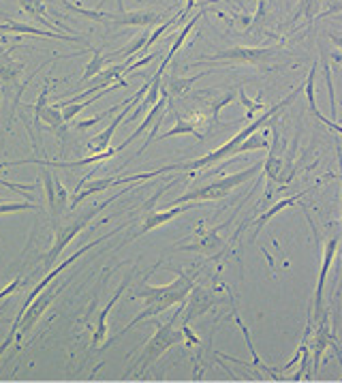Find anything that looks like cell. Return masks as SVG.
Segmentation results:
<instances>
[{"label": "cell", "instance_id": "obj_1", "mask_svg": "<svg viewBox=\"0 0 342 383\" xmlns=\"http://www.w3.org/2000/svg\"><path fill=\"white\" fill-rule=\"evenodd\" d=\"M304 84L300 88H295L289 97L282 99L280 103H276L274 108H269L263 116H259L257 120H250V123L238 133L233 135L229 142L221 148H216L214 152L206 154V156H199V159H193V161H186V163H175V165H167V167H160V173H167V171H178V169H184V171H201V169H208L216 163H221L229 156H238V154H246V152H253V150H265L269 148V142L263 137V135H257V131L261 127H267L272 125V118L278 116L280 110H284L286 106H291V103L297 99V95L302 92Z\"/></svg>", "mask_w": 342, "mask_h": 383}, {"label": "cell", "instance_id": "obj_2", "mask_svg": "<svg viewBox=\"0 0 342 383\" xmlns=\"http://www.w3.org/2000/svg\"><path fill=\"white\" fill-rule=\"evenodd\" d=\"M195 278L197 274H180L173 283L169 285H163V287H154V285H141L133 295H131V300H143L146 302V306H143V310L139 312L137 317L131 319V323L120 330V332L107 343V345H114L120 336H124L129 332L131 328H137L141 325L143 321H148V319H154L158 317L160 312H165L167 308H171L173 304H184L188 300V293L195 285Z\"/></svg>", "mask_w": 342, "mask_h": 383}, {"label": "cell", "instance_id": "obj_3", "mask_svg": "<svg viewBox=\"0 0 342 383\" xmlns=\"http://www.w3.org/2000/svg\"><path fill=\"white\" fill-rule=\"evenodd\" d=\"M263 169V163H257V165H250L248 169L244 171H238V173H229V176H223V178H216L204 186H197L188 193L180 195L178 199H173L169 206H182V203H204V201H219L223 197H227L229 193H233L240 184L248 182L250 178H255L257 173Z\"/></svg>", "mask_w": 342, "mask_h": 383}, {"label": "cell", "instance_id": "obj_4", "mask_svg": "<svg viewBox=\"0 0 342 383\" xmlns=\"http://www.w3.org/2000/svg\"><path fill=\"white\" fill-rule=\"evenodd\" d=\"M184 306H186V302L180 304V308L175 310V315H173L167 323H158L154 336L146 343V347H143V351H141V356H139V367L135 369V375H137V377L143 375V371H146L148 367H152V364H154L160 356H163L165 351H169L173 345H178V343L184 341V330H182V325H178V319H180V315L184 312Z\"/></svg>", "mask_w": 342, "mask_h": 383}, {"label": "cell", "instance_id": "obj_5", "mask_svg": "<svg viewBox=\"0 0 342 383\" xmlns=\"http://www.w3.org/2000/svg\"><path fill=\"white\" fill-rule=\"evenodd\" d=\"M129 190H131V188H122L120 195L129 193ZM120 195H114V197H110V199L103 201V203H97V206H93V208H88V210H86L84 214H80L77 219H71V221H66L64 225H60V227L56 230V238H53V245H51L49 253L45 255V268H51L53 264H56L58 257L62 255V251L80 236V232H84V230L88 227L90 221H93V219L103 210V208H107L110 203H114L116 199H120Z\"/></svg>", "mask_w": 342, "mask_h": 383}, {"label": "cell", "instance_id": "obj_6", "mask_svg": "<svg viewBox=\"0 0 342 383\" xmlns=\"http://www.w3.org/2000/svg\"><path fill=\"white\" fill-rule=\"evenodd\" d=\"M276 47H229L223 51H216L212 56L193 62L191 66L206 64V62H231V64H246V66H267V62L276 56Z\"/></svg>", "mask_w": 342, "mask_h": 383}, {"label": "cell", "instance_id": "obj_7", "mask_svg": "<svg viewBox=\"0 0 342 383\" xmlns=\"http://www.w3.org/2000/svg\"><path fill=\"white\" fill-rule=\"evenodd\" d=\"M263 173L272 182H276L278 186H286L295 176V167H293V161H291V154L286 152V142H282L276 129H274L272 150H269V156L263 163Z\"/></svg>", "mask_w": 342, "mask_h": 383}, {"label": "cell", "instance_id": "obj_8", "mask_svg": "<svg viewBox=\"0 0 342 383\" xmlns=\"http://www.w3.org/2000/svg\"><path fill=\"white\" fill-rule=\"evenodd\" d=\"M156 176H160V169L146 171V173H131V176H124V178H120V176H110V178H101V180H90L88 184H86V182H80L77 193H75L73 199H71V206H69V208L73 210V208L82 206L84 199L101 193V190H107L110 186H116V184H131V182H143V180H150V178H156Z\"/></svg>", "mask_w": 342, "mask_h": 383}, {"label": "cell", "instance_id": "obj_9", "mask_svg": "<svg viewBox=\"0 0 342 383\" xmlns=\"http://www.w3.org/2000/svg\"><path fill=\"white\" fill-rule=\"evenodd\" d=\"M338 251V238L332 236L326 245V251H323V264H321V272H319V283H317V291L313 295V315L310 319L321 321L323 317L328 315L326 312V281H328V272L332 268V261L336 257Z\"/></svg>", "mask_w": 342, "mask_h": 383}, {"label": "cell", "instance_id": "obj_10", "mask_svg": "<svg viewBox=\"0 0 342 383\" xmlns=\"http://www.w3.org/2000/svg\"><path fill=\"white\" fill-rule=\"evenodd\" d=\"M120 148H112V150H105V152H97V154H90L86 159H77V161H45V159H24V161H7L0 165V169L5 167H17V165H41V167H53V169H86L90 165H95L99 161L110 159V156L118 154Z\"/></svg>", "mask_w": 342, "mask_h": 383}, {"label": "cell", "instance_id": "obj_11", "mask_svg": "<svg viewBox=\"0 0 342 383\" xmlns=\"http://www.w3.org/2000/svg\"><path fill=\"white\" fill-rule=\"evenodd\" d=\"M219 232H221V227H214V230L197 227L191 245H182L178 249L180 251H188V253H199L204 257H214L216 253H221L225 249V242H223Z\"/></svg>", "mask_w": 342, "mask_h": 383}, {"label": "cell", "instance_id": "obj_12", "mask_svg": "<svg viewBox=\"0 0 342 383\" xmlns=\"http://www.w3.org/2000/svg\"><path fill=\"white\" fill-rule=\"evenodd\" d=\"M195 206H197V203H188V206H171L169 210H150L146 217H143L139 232H137L131 240H135L137 236L148 234V232H152V230H156V227H163V225L175 221L178 217H182L186 210H191V208H195Z\"/></svg>", "mask_w": 342, "mask_h": 383}, {"label": "cell", "instance_id": "obj_13", "mask_svg": "<svg viewBox=\"0 0 342 383\" xmlns=\"http://www.w3.org/2000/svg\"><path fill=\"white\" fill-rule=\"evenodd\" d=\"M336 338V332H334V325L328 321V315L321 319L317 332L310 341V358H313V375H317L319 367H321V360H323V354H326V349L332 345V341Z\"/></svg>", "mask_w": 342, "mask_h": 383}, {"label": "cell", "instance_id": "obj_14", "mask_svg": "<svg viewBox=\"0 0 342 383\" xmlns=\"http://www.w3.org/2000/svg\"><path fill=\"white\" fill-rule=\"evenodd\" d=\"M167 110H169V95L165 92V90H160V97H158V101L154 103V106L150 108V112H148V116H146V120H143V123L137 127V131L131 135V137H127V142H122L118 148H120V152L127 148L131 142H135L137 137H141L146 131H150L156 123H163V118H165V114H167Z\"/></svg>", "mask_w": 342, "mask_h": 383}, {"label": "cell", "instance_id": "obj_15", "mask_svg": "<svg viewBox=\"0 0 342 383\" xmlns=\"http://www.w3.org/2000/svg\"><path fill=\"white\" fill-rule=\"evenodd\" d=\"M0 32H7V34H32V37H45V39H60V41H69V43H84L80 37H71V34L64 32H53V30H41V28H34L30 24H20L15 20H9L0 26Z\"/></svg>", "mask_w": 342, "mask_h": 383}, {"label": "cell", "instance_id": "obj_16", "mask_svg": "<svg viewBox=\"0 0 342 383\" xmlns=\"http://www.w3.org/2000/svg\"><path fill=\"white\" fill-rule=\"evenodd\" d=\"M137 106H135V103L131 101V99H127V101H124V108H122V112L112 120V125L110 127H107L105 131H101L99 135H95L93 139H90V142H88V150L90 152H93V154H97V152H105L107 150V146H110V139L114 137V133L118 131V127H120V123H122V120L124 118H127L133 110H135Z\"/></svg>", "mask_w": 342, "mask_h": 383}, {"label": "cell", "instance_id": "obj_17", "mask_svg": "<svg viewBox=\"0 0 342 383\" xmlns=\"http://www.w3.org/2000/svg\"><path fill=\"white\" fill-rule=\"evenodd\" d=\"M163 17L158 13H141V11H124L120 13H107V22L114 26H154Z\"/></svg>", "mask_w": 342, "mask_h": 383}, {"label": "cell", "instance_id": "obj_18", "mask_svg": "<svg viewBox=\"0 0 342 383\" xmlns=\"http://www.w3.org/2000/svg\"><path fill=\"white\" fill-rule=\"evenodd\" d=\"M214 298L208 289H199V287H193L188 293V306H184L186 315H184V323H191L193 319L206 315V312L212 308Z\"/></svg>", "mask_w": 342, "mask_h": 383}, {"label": "cell", "instance_id": "obj_19", "mask_svg": "<svg viewBox=\"0 0 342 383\" xmlns=\"http://www.w3.org/2000/svg\"><path fill=\"white\" fill-rule=\"evenodd\" d=\"M129 281H131V276H127L124 278V283L116 289V293H114V298L105 304V308L101 310V315H99V321H97V330H95V336H93V345H101V341H105V336H107V315H110V310L114 308V304L120 300V295H122V291L129 287Z\"/></svg>", "mask_w": 342, "mask_h": 383}, {"label": "cell", "instance_id": "obj_20", "mask_svg": "<svg viewBox=\"0 0 342 383\" xmlns=\"http://www.w3.org/2000/svg\"><path fill=\"white\" fill-rule=\"evenodd\" d=\"M313 188H317V184L315 186H310V188H306V190H302V193H297V195H291V197H286V199H282V201H278L276 206H272V208H269V210L267 212H263L257 221H255V240H257V236H259V232L265 227V225L269 223V221H272L278 212H282L284 210V208L286 206H293L297 199H302L306 193H308V190H313Z\"/></svg>", "mask_w": 342, "mask_h": 383}, {"label": "cell", "instance_id": "obj_21", "mask_svg": "<svg viewBox=\"0 0 342 383\" xmlns=\"http://www.w3.org/2000/svg\"><path fill=\"white\" fill-rule=\"evenodd\" d=\"M148 37H150V32H143V34H137V37L129 43V45H124L122 49H118V51H114V54H110V56H105L107 60L110 58H120L122 62H127V64H131L133 62V58L135 56H139L141 51H143V47H146V41H148Z\"/></svg>", "mask_w": 342, "mask_h": 383}, {"label": "cell", "instance_id": "obj_22", "mask_svg": "<svg viewBox=\"0 0 342 383\" xmlns=\"http://www.w3.org/2000/svg\"><path fill=\"white\" fill-rule=\"evenodd\" d=\"M206 73H210V71H206ZM206 73L193 75V77H175V75H171V77H167V79L163 82V86H160V90H165V92L169 95V99L180 97L182 92H186V90L191 88V86H193L197 79H201Z\"/></svg>", "mask_w": 342, "mask_h": 383}, {"label": "cell", "instance_id": "obj_23", "mask_svg": "<svg viewBox=\"0 0 342 383\" xmlns=\"http://www.w3.org/2000/svg\"><path fill=\"white\" fill-rule=\"evenodd\" d=\"M319 11H321V0H300V3L295 5V9L291 11L289 20L284 22V26H293L300 17H308V22L317 20Z\"/></svg>", "mask_w": 342, "mask_h": 383}, {"label": "cell", "instance_id": "obj_24", "mask_svg": "<svg viewBox=\"0 0 342 383\" xmlns=\"http://www.w3.org/2000/svg\"><path fill=\"white\" fill-rule=\"evenodd\" d=\"M319 54H321V66L326 71V79H328V90H330V103H332V118L336 120V92H334V82H332V69H330V49L323 45V41H319Z\"/></svg>", "mask_w": 342, "mask_h": 383}, {"label": "cell", "instance_id": "obj_25", "mask_svg": "<svg viewBox=\"0 0 342 383\" xmlns=\"http://www.w3.org/2000/svg\"><path fill=\"white\" fill-rule=\"evenodd\" d=\"M17 3H20V7L32 17V20H37V22H41L43 26L51 28V22H49V17H47V11H45L43 0H17Z\"/></svg>", "mask_w": 342, "mask_h": 383}, {"label": "cell", "instance_id": "obj_26", "mask_svg": "<svg viewBox=\"0 0 342 383\" xmlns=\"http://www.w3.org/2000/svg\"><path fill=\"white\" fill-rule=\"evenodd\" d=\"M34 123H45L49 129H56L60 125H64V116H62V110L56 103V106H45L41 110V114L34 116Z\"/></svg>", "mask_w": 342, "mask_h": 383}, {"label": "cell", "instance_id": "obj_27", "mask_svg": "<svg viewBox=\"0 0 342 383\" xmlns=\"http://www.w3.org/2000/svg\"><path fill=\"white\" fill-rule=\"evenodd\" d=\"M178 135H193V137H197V139H199V142H201V133L199 131H197L191 123H186V120L182 118V116H180V114H175V127L171 129V131H167V133H163V135H160V137H154V139H158V142H160V139H171V137H178Z\"/></svg>", "mask_w": 342, "mask_h": 383}, {"label": "cell", "instance_id": "obj_28", "mask_svg": "<svg viewBox=\"0 0 342 383\" xmlns=\"http://www.w3.org/2000/svg\"><path fill=\"white\" fill-rule=\"evenodd\" d=\"M22 69H24V64L13 62V60L9 58V54L0 56V79H3L5 84H11V82H15L17 77H20Z\"/></svg>", "mask_w": 342, "mask_h": 383}, {"label": "cell", "instance_id": "obj_29", "mask_svg": "<svg viewBox=\"0 0 342 383\" xmlns=\"http://www.w3.org/2000/svg\"><path fill=\"white\" fill-rule=\"evenodd\" d=\"M105 62H107V58L101 54V51H99V49H93V58H90V62L86 64V69H84V75L80 77V84H86V82L93 79V77H97V75L103 71Z\"/></svg>", "mask_w": 342, "mask_h": 383}, {"label": "cell", "instance_id": "obj_30", "mask_svg": "<svg viewBox=\"0 0 342 383\" xmlns=\"http://www.w3.org/2000/svg\"><path fill=\"white\" fill-rule=\"evenodd\" d=\"M201 15H204V9H201L199 13H197V15H193V17H191V22H188V24H186V26H184L182 30H180V34H178V37H175V41H173V45H171V49L167 51V56H165L167 60H171V58H173V56L178 54V51H180V47L184 45V41L188 39V34H191L193 26H195L197 22H199V17H201Z\"/></svg>", "mask_w": 342, "mask_h": 383}, {"label": "cell", "instance_id": "obj_31", "mask_svg": "<svg viewBox=\"0 0 342 383\" xmlns=\"http://www.w3.org/2000/svg\"><path fill=\"white\" fill-rule=\"evenodd\" d=\"M62 7L71 13H75L80 17H84V20H95V22H107V13H101L97 9H84V7H77L73 3H69V0H60Z\"/></svg>", "mask_w": 342, "mask_h": 383}, {"label": "cell", "instance_id": "obj_32", "mask_svg": "<svg viewBox=\"0 0 342 383\" xmlns=\"http://www.w3.org/2000/svg\"><path fill=\"white\" fill-rule=\"evenodd\" d=\"M41 180H43V190H45V199H47V208L51 217L56 214V178L51 176L49 171H41Z\"/></svg>", "mask_w": 342, "mask_h": 383}, {"label": "cell", "instance_id": "obj_33", "mask_svg": "<svg viewBox=\"0 0 342 383\" xmlns=\"http://www.w3.org/2000/svg\"><path fill=\"white\" fill-rule=\"evenodd\" d=\"M236 97H238V92H227L223 99H219V101H214V103H206V108L210 110V125L212 127H216L219 125V114H221V110L225 108V106H229V103H233L236 101Z\"/></svg>", "mask_w": 342, "mask_h": 383}, {"label": "cell", "instance_id": "obj_34", "mask_svg": "<svg viewBox=\"0 0 342 383\" xmlns=\"http://www.w3.org/2000/svg\"><path fill=\"white\" fill-rule=\"evenodd\" d=\"M306 375H308V379L313 377V358L308 351V345H302L300 347V371L293 375V381H302L306 379Z\"/></svg>", "mask_w": 342, "mask_h": 383}, {"label": "cell", "instance_id": "obj_35", "mask_svg": "<svg viewBox=\"0 0 342 383\" xmlns=\"http://www.w3.org/2000/svg\"><path fill=\"white\" fill-rule=\"evenodd\" d=\"M238 99H240V106H244L246 108V120H253V116H255V112L257 110H265V106L261 101H253V99H248V95H246V90L240 86V90H238Z\"/></svg>", "mask_w": 342, "mask_h": 383}, {"label": "cell", "instance_id": "obj_36", "mask_svg": "<svg viewBox=\"0 0 342 383\" xmlns=\"http://www.w3.org/2000/svg\"><path fill=\"white\" fill-rule=\"evenodd\" d=\"M37 208V201H9L3 203L0 201V214H9V212H22V210H34Z\"/></svg>", "mask_w": 342, "mask_h": 383}, {"label": "cell", "instance_id": "obj_37", "mask_svg": "<svg viewBox=\"0 0 342 383\" xmlns=\"http://www.w3.org/2000/svg\"><path fill=\"white\" fill-rule=\"evenodd\" d=\"M118 110H120V106H114L112 110H107V112H103V114H99V116H93V118H88V120H82V123H77V129L84 131V129H90L93 125H99L101 120H105L107 116H112V114L118 112Z\"/></svg>", "mask_w": 342, "mask_h": 383}, {"label": "cell", "instance_id": "obj_38", "mask_svg": "<svg viewBox=\"0 0 342 383\" xmlns=\"http://www.w3.org/2000/svg\"><path fill=\"white\" fill-rule=\"evenodd\" d=\"M0 184L7 186L9 190H15V193H26V195H30V190H34V184H17V182H9L5 178H0Z\"/></svg>", "mask_w": 342, "mask_h": 383}, {"label": "cell", "instance_id": "obj_39", "mask_svg": "<svg viewBox=\"0 0 342 383\" xmlns=\"http://www.w3.org/2000/svg\"><path fill=\"white\" fill-rule=\"evenodd\" d=\"M47 95H49V82H45V86H43V90H41L37 103H34V116L41 114V110H43L45 106H49V103H47Z\"/></svg>", "mask_w": 342, "mask_h": 383}, {"label": "cell", "instance_id": "obj_40", "mask_svg": "<svg viewBox=\"0 0 342 383\" xmlns=\"http://www.w3.org/2000/svg\"><path fill=\"white\" fill-rule=\"evenodd\" d=\"M154 58H156V51H154V54H148V56H143V58H139V60L131 62V64L127 66V75H129V73H135V71H137V69H141V66H146V64H150V62H152Z\"/></svg>", "mask_w": 342, "mask_h": 383}, {"label": "cell", "instance_id": "obj_41", "mask_svg": "<svg viewBox=\"0 0 342 383\" xmlns=\"http://www.w3.org/2000/svg\"><path fill=\"white\" fill-rule=\"evenodd\" d=\"M342 11V0H328V7L323 9L321 17H330V15H336Z\"/></svg>", "mask_w": 342, "mask_h": 383}, {"label": "cell", "instance_id": "obj_42", "mask_svg": "<svg viewBox=\"0 0 342 383\" xmlns=\"http://www.w3.org/2000/svg\"><path fill=\"white\" fill-rule=\"evenodd\" d=\"M22 285H24V278H17V281H13V283H11L9 287H5L3 291H0V300H5L7 295H11V293H13L15 289H20Z\"/></svg>", "mask_w": 342, "mask_h": 383}, {"label": "cell", "instance_id": "obj_43", "mask_svg": "<svg viewBox=\"0 0 342 383\" xmlns=\"http://www.w3.org/2000/svg\"><path fill=\"white\" fill-rule=\"evenodd\" d=\"M326 34H328L330 41H332L334 45H338V47L342 49V34H340V32H332V30H328Z\"/></svg>", "mask_w": 342, "mask_h": 383}, {"label": "cell", "instance_id": "obj_44", "mask_svg": "<svg viewBox=\"0 0 342 383\" xmlns=\"http://www.w3.org/2000/svg\"><path fill=\"white\" fill-rule=\"evenodd\" d=\"M332 347H334V351H336V356L340 358V367H342V351H340V347H338V341H336V338L332 341Z\"/></svg>", "mask_w": 342, "mask_h": 383}, {"label": "cell", "instance_id": "obj_45", "mask_svg": "<svg viewBox=\"0 0 342 383\" xmlns=\"http://www.w3.org/2000/svg\"><path fill=\"white\" fill-rule=\"evenodd\" d=\"M0 20H5V22H7V20H9V17H7L5 13H0Z\"/></svg>", "mask_w": 342, "mask_h": 383}, {"label": "cell", "instance_id": "obj_46", "mask_svg": "<svg viewBox=\"0 0 342 383\" xmlns=\"http://www.w3.org/2000/svg\"><path fill=\"white\" fill-rule=\"evenodd\" d=\"M340 182H342V176H340Z\"/></svg>", "mask_w": 342, "mask_h": 383}, {"label": "cell", "instance_id": "obj_47", "mask_svg": "<svg viewBox=\"0 0 342 383\" xmlns=\"http://www.w3.org/2000/svg\"><path fill=\"white\" fill-rule=\"evenodd\" d=\"M340 150H342V148H340Z\"/></svg>", "mask_w": 342, "mask_h": 383}]
</instances>
